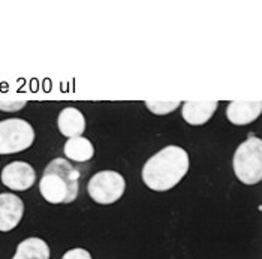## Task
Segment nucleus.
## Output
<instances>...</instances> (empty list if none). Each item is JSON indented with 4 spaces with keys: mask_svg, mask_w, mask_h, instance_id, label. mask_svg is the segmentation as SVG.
<instances>
[{
    "mask_svg": "<svg viewBox=\"0 0 262 259\" xmlns=\"http://www.w3.org/2000/svg\"><path fill=\"white\" fill-rule=\"evenodd\" d=\"M189 165V155L183 147L168 145L144 163L141 179L148 189L155 192H166L184 179Z\"/></svg>",
    "mask_w": 262,
    "mask_h": 259,
    "instance_id": "obj_1",
    "label": "nucleus"
},
{
    "mask_svg": "<svg viewBox=\"0 0 262 259\" xmlns=\"http://www.w3.org/2000/svg\"><path fill=\"white\" fill-rule=\"evenodd\" d=\"M42 198L50 204H71L80 192V171L68 159L56 158L43 169L39 180Z\"/></svg>",
    "mask_w": 262,
    "mask_h": 259,
    "instance_id": "obj_2",
    "label": "nucleus"
},
{
    "mask_svg": "<svg viewBox=\"0 0 262 259\" xmlns=\"http://www.w3.org/2000/svg\"><path fill=\"white\" fill-rule=\"evenodd\" d=\"M235 177L244 184L253 186L262 180V140L250 137L237 147L232 159Z\"/></svg>",
    "mask_w": 262,
    "mask_h": 259,
    "instance_id": "obj_3",
    "label": "nucleus"
},
{
    "mask_svg": "<svg viewBox=\"0 0 262 259\" xmlns=\"http://www.w3.org/2000/svg\"><path fill=\"white\" fill-rule=\"evenodd\" d=\"M35 141L33 126L24 119L0 121V155L21 153L32 147Z\"/></svg>",
    "mask_w": 262,
    "mask_h": 259,
    "instance_id": "obj_4",
    "label": "nucleus"
},
{
    "mask_svg": "<svg viewBox=\"0 0 262 259\" xmlns=\"http://www.w3.org/2000/svg\"><path fill=\"white\" fill-rule=\"evenodd\" d=\"M126 190L124 177L117 171H99L87 184V192L96 204L111 205L120 200Z\"/></svg>",
    "mask_w": 262,
    "mask_h": 259,
    "instance_id": "obj_5",
    "label": "nucleus"
},
{
    "mask_svg": "<svg viewBox=\"0 0 262 259\" xmlns=\"http://www.w3.org/2000/svg\"><path fill=\"white\" fill-rule=\"evenodd\" d=\"M0 179H2V183L11 190L24 192V190H29L35 184L36 171L33 169L30 163L23 162V160H15V162L8 163L2 169Z\"/></svg>",
    "mask_w": 262,
    "mask_h": 259,
    "instance_id": "obj_6",
    "label": "nucleus"
},
{
    "mask_svg": "<svg viewBox=\"0 0 262 259\" xmlns=\"http://www.w3.org/2000/svg\"><path fill=\"white\" fill-rule=\"evenodd\" d=\"M24 202L14 193H0V232H9L20 225Z\"/></svg>",
    "mask_w": 262,
    "mask_h": 259,
    "instance_id": "obj_7",
    "label": "nucleus"
},
{
    "mask_svg": "<svg viewBox=\"0 0 262 259\" xmlns=\"http://www.w3.org/2000/svg\"><path fill=\"white\" fill-rule=\"evenodd\" d=\"M261 111V100H237L226 106V117L235 126H246L258 119Z\"/></svg>",
    "mask_w": 262,
    "mask_h": 259,
    "instance_id": "obj_8",
    "label": "nucleus"
},
{
    "mask_svg": "<svg viewBox=\"0 0 262 259\" xmlns=\"http://www.w3.org/2000/svg\"><path fill=\"white\" fill-rule=\"evenodd\" d=\"M219 106L216 100H189L182 106V116L186 123L192 126H201L211 119Z\"/></svg>",
    "mask_w": 262,
    "mask_h": 259,
    "instance_id": "obj_9",
    "label": "nucleus"
},
{
    "mask_svg": "<svg viewBox=\"0 0 262 259\" xmlns=\"http://www.w3.org/2000/svg\"><path fill=\"white\" fill-rule=\"evenodd\" d=\"M57 126L61 135L66 138L82 137V134L85 132V117L78 108L66 106L59 114Z\"/></svg>",
    "mask_w": 262,
    "mask_h": 259,
    "instance_id": "obj_10",
    "label": "nucleus"
},
{
    "mask_svg": "<svg viewBox=\"0 0 262 259\" xmlns=\"http://www.w3.org/2000/svg\"><path fill=\"white\" fill-rule=\"evenodd\" d=\"M63 152L68 160L72 162H89L95 156V147L90 142V140L84 137H75L69 138L63 145Z\"/></svg>",
    "mask_w": 262,
    "mask_h": 259,
    "instance_id": "obj_11",
    "label": "nucleus"
},
{
    "mask_svg": "<svg viewBox=\"0 0 262 259\" xmlns=\"http://www.w3.org/2000/svg\"><path fill=\"white\" fill-rule=\"evenodd\" d=\"M51 252L47 241L38 237H29L23 240L12 259H50Z\"/></svg>",
    "mask_w": 262,
    "mask_h": 259,
    "instance_id": "obj_12",
    "label": "nucleus"
},
{
    "mask_svg": "<svg viewBox=\"0 0 262 259\" xmlns=\"http://www.w3.org/2000/svg\"><path fill=\"white\" fill-rule=\"evenodd\" d=\"M182 105L180 100H145V106L155 116H166Z\"/></svg>",
    "mask_w": 262,
    "mask_h": 259,
    "instance_id": "obj_13",
    "label": "nucleus"
},
{
    "mask_svg": "<svg viewBox=\"0 0 262 259\" xmlns=\"http://www.w3.org/2000/svg\"><path fill=\"white\" fill-rule=\"evenodd\" d=\"M61 259H93V258H92V255H90V252H89V250L81 249V247H77V249H71V250H68V252L63 255V258Z\"/></svg>",
    "mask_w": 262,
    "mask_h": 259,
    "instance_id": "obj_14",
    "label": "nucleus"
},
{
    "mask_svg": "<svg viewBox=\"0 0 262 259\" xmlns=\"http://www.w3.org/2000/svg\"><path fill=\"white\" fill-rule=\"evenodd\" d=\"M27 105V102H0V110L2 111H8V113H14V111H20Z\"/></svg>",
    "mask_w": 262,
    "mask_h": 259,
    "instance_id": "obj_15",
    "label": "nucleus"
}]
</instances>
